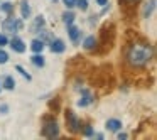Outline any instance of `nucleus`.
Returning a JSON list of instances; mask_svg holds the SVG:
<instances>
[{"instance_id":"nucleus-1","label":"nucleus","mask_w":157,"mask_h":140,"mask_svg":"<svg viewBox=\"0 0 157 140\" xmlns=\"http://www.w3.org/2000/svg\"><path fill=\"white\" fill-rule=\"evenodd\" d=\"M152 54H154V49L150 42L142 41V39H139V41L135 39V41L130 42L125 59L132 68H144L152 59Z\"/></svg>"},{"instance_id":"nucleus-2","label":"nucleus","mask_w":157,"mask_h":140,"mask_svg":"<svg viewBox=\"0 0 157 140\" xmlns=\"http://www.w3.org/2000/svg\"><path fill=\"white\" fill-rule=\"evenodd\" d=\"M113 42H115V24L106 22V24H103L101 31H100V42L98 44L101 47L98 49V52L103 54V52L110 51L113 47Z\"/></svg>"},{"instance_id":"nucleus-3","label":"nucleus","mask_w":157,"mask_h":140,"mask_svg":"<svg viewBox=\"0 0 157 140\" xmlns=\"http://www.w3.org/2000/svg\"><path fill=\"white\" fill-rule=\"evenodd\" d=\"M42 135L48 137V138H56V137H59V127H58V123H56L54 116H46L44 118Z\"/></svg>"},{"instance_id":"nucleus-4","label":"nucleus","mask_w":157,"mask_h":140,"mask_svg":"<svg viewBox=\"0 0 157 140\" xmlns=\"http://www.w3.org/2000/svg\"><path fill=\"white\" fill-rule=\"evenodd\" d=\"M66 125H68V130L71 133H78L81 130V122L79 118L75 115L73 110H66Z\"/></svg>"},{"instance_id":"nucleus-5","label":"nucleus","mask_w":157,"mask_h":140,"mask_svg":"<svg viewBox=\"0 0 157 140\" xmlns=\"http://www.w3.org/2000/svg\"><path fill=\"white\" fill-rule=\"evenodd\" d=\"M2 29L5 32H19L22 29V21L21 19H15V17H9L2 22Z\"/></svg>"},{"instance_id":"nucleus-6","label":"nucleus","mask_w":157,"mask_h":140,"mask_svg":"<svg viewBox=\"0 0 157 140\" xmlns=\"http://www.w3.org/2000/svg\"><path fill=\"white\" fill-rule=\"evenodd\" d=\"M155 2L157 0H147L145 4H144V9H142V17L144 19H149L152 15L154 9H155Z\"/></svg>"},{"instance_id":"nucleus-7","label":"nucleus","mask_w":157,"mask_h":140,"mask_svg":"<svg viewBox=\"0 0 157 140\" xmlns=\"http://www.w3.org/2000/svg\"><path fill=\"white\" fill-rule=\"evenodd\" d=\"M46 25V19L42 17V15H37V17L34 19V22L31 24V32H34V34H37L39 31H41L42 27Z\"/></svg>"},{"instance_id":"nucleus-8","label":"nucleus","mask_w":157,"mask_h":140,"mask_svg":"<svg viewBox=\"0 0 157 140\" xmlns=\"http://www.w3.org/2000/svg\"><path fill=\"white\" fill-rule=\"evenodd\" d=\"M10 47L14 49L15 52H24V51H25V44H24V41H22L21 37H17V36H14V37H12V41H10Z\"/></svg>"},{"instance_id":"nucleus-9","label":"nucleus","mask_w":157,"mask_h":140,"mask_svg":"<svg viewBox=\"0 0 157 140\" xmlns=\"http://www.w3.org/2000/svg\"><path fill=\"white\" fill-rule=\"evenodd\" d=\"M64 49H66V46H64V42H63L61 39H52V41H51V51H52V52H56V54H61Z\"/></svg>"},{"instance_id":"nucleus-10","label":"nucleus","mask_w":157,"mask_h":140,"mask_svg":"<svg viewBox=\"0 0 157 140\" xmlns=\"http://www.w3.org/2000/svg\"><path fill=\"white\" fill-rule=\"evenodd\" d=\"M83 47L88 49V51H93V49L98 47V39H95V36H88L83 42Z\"/></svg>"},{"instance_id":"nucleus-11","label":"nucleus","mask_w":157,"mask_h":140,"mask_svg":"<svg viewBox=\"0 0 157 140\" xmlns=\"http://www.w3.org/2000/svg\"><path fill=\"white\" fill-rule=\"evenodd\" d=\"M93 101V96L90 95L88 89H81V100L78 101V106H86Z\"/></svg>"},{"instance_id":"nucleus-12","label":"nucleus","mask_w":157,"mask_h":140,"mask_svg":"<svg viewBox=\"0 0 157 140\" xmlns=\"http://www.w3.org/2000/svg\"><path fill=\"white\" fill-rule=\"evenodd\" d=\"M106 128L110 130V132H118L120 128H122V122L117 118H110L106 120Z\"/></svg>"},{"instance_id":"nucleus-13","label":"nucleus","mask_w":157,"mask_h":140,"mask_svg":"<svg viewBox=\"0 0 157 140\" xmlns=\"http://www.w3.org/2000/svg\"><path fill=\"white\" fill-rule=\"evenodd\" d=\"M68 34H69V37H71L73 42H78V39H79V36H81V32H79L78 27H75L73 24H69V25H68Z\"/></svg>"},{"instance_id":"nucleus-14","label":"nucleus","mask_w":157,"mask_h":140,"mask_svg":"<svg viewBox=\"0 0 157 140\" xmlns=\"http://www.w3.org/2000/svg\"><path fill=\"white\" fill-rule=\"evenodd\" d=\"M44 59H46V58L41 54V52H36V56H32L31 61H32V64H34V66H37V68H42V66L46 64Z\"/></svg>"},{"instance_id":"nucleus-15","label":"nucleus","mask_w":157,"mask_h":140,"mask_svg":"<svg viewBox=\"0 0 157 140\" xmlns=\"http://www.w3.org/2000/svg\"><path fill=\"white\" fill-rule=\"evenodd\" d=\"M21 14H22V19H29V17H31V14H32L31 7H29V4L25 2V0H22V2H21Z\"/></svg>"},{"instance_id":"nucleus-16","label":"nucleus","mask_w":157,"mask_h":140,"mask_svg":"<svg viewBox=\"0 0 157 140\" xmlns=\"http://www.w3.org/2000/svg\"><path fill=\"white\" fill-rule=\"evenodd\" d=\"M37 34H39V39H41L42 42H51L52 39H54V37H52V34H51V32H49V31H46L44 27H42L41 31L37 32Z\"/></svg>"},{"instance_id":"nucleus-17","label":"nucleus","mask_w":157,"mask_h":140,"mask_svg":"<svg viewBox=\"0 0 157 140\" xmlns=\"http://www.w3.org/2000/svg\"><path fill=\"white\" fill-rule=\"evenodd\" d=\"M31 49L34 52H42V49H44V42H42L41 39H34V41L31 42Z\"/></svg>"},{"instance_id":"nucleus-18","label":"nucleus","mask_w":157,"mask_h":140,"mask_svg":"<svg viewBox=\"0 0 157 140\" xmlns=\"http://www.w3.org/2000/svg\"><path fill=\"white\" fill-rule=\"evenodd\" d=\"M4 86L5 89H9V91H12V89L15 88V81H14V78H12V76H5L4 78Z\"/></svg>"},{"instance_id":"nucleus-19","label":"nucleus","mask_w":157,"mask_h":140,"mask_svg":"<svg viewBox=\"0 0 157 140\" xmlns=\"http://www.w3.org/2000/svg\"><path fill=\"white\" fill-rule=\"evenodd\" d=\"M63 21H64V24H66V25L73 24V21H75V14H73L71 10L64 12V14H63Z\"/></svg>"},{"instance_id":"nucleus-20","label":"nucleus","mask_w":157,"mask_h":140,"mask_svg":"<svg viewBox=\"0 0 157 140\" xmlns=\"http://www.w3.org/2000/svg\"><path fill=\"white\" fill-rule=\"evenodd\" d=\"M0 10L5 12V14H12V12H14V5H12L10 2H5V4L0 5Z\"/></svg>"},{"instance_id":"nucleus-21","label":"nucleus","mask_w":157,"mask_h":140,"mask_svg":"<svg viewBox=\"0 0 157 140\" xmlns=\"http://www.w3.org/2000/svg\"><path fill=\"white\" fill-rule=\"evenodd\" d=\"M15 71H17V73H21V74H22V78H25L27 81H31V79H32V76L29 74V73L25 71L24 68H22V66H19V64H17V66H15Z\"/></svg>"},{"instance_id":"nucleus-22","label":"nucleus","mask_w":157,"mask_h":140,"mask_svg":"<svg viewBox=\"0 0 157 140\" xmlns=\"http://www.w3.org/2000/svg\"><path fill=\"white\" fill-rule=\"evenodd\" d=\"M49 108L54 110V115H56V112L59 110V98H52L51 101H49Z\"/></svg>"},{"instance_id":"nucleus-23","label":"nucleus","mask_w":157,"mask_h":140,"mask_svg":"<svg viewBox=\"0 0 157 140\" xmlns=\"http://www.w3.org/2000/svg\"><path fill=\"white\" fill-rule=\"evenodd\" d=\"M76 7L85 12V10H88V2L86 0H76Z\"/></svg>"},{"instance_id":"nucleus-24","label":"nucleus","mask_w":157,"mask_h":140,"mask_svg":"<svg viewBox=\"0 0 157 140\" xmlns=\"http://www.w3.org/2000/svg\"><path fill=\"white\" fill-rule=\"evenodd\" d=\"M9 61V54L4 51V49H0V64H5Z\"/></svg>"},{"instance_id":"nucleus-25","label":"nucleus","mask_w":157,"mask_h":140,"mask_svg":"<svg viewBox=\"0 0 157 140\" xmlns=\"http://www.w3.org/2000/svg\"><path fill=\"white\" fill-rule=\"evenodd\" d=\"M83 135H85V137H91L93 135V128L90 125H86L85 128H83Z\"/></svg>"},{"instance_id":"nucleus-26","label":"nucleus","mask_w":157,"mask_h":140,"mask_svg":"<svg viewBox=\"0 0 157 140\" xmlns=\"http://www.w3.org/2000/svg\"><path fill=\"white\" fill-rule=\"evenodd\" d=\"M64 2V5L68 9H73V7H76V0H63Z\"/></svg>"},{"instance_id":"nucleus-27","label":"nucleus","mask_w":157,"mask_h":140,"mask_svg":"<svg viewBox=\"0 0 157 140\" xmlns=\"http://www.w3.org/2000/svg\"><path fill=\"white\" fill-rule=\"evenodd\" d=\"M120 2H122V4H123V7H128V5L135 4L137 0H120Z\"/></svg>"},{"instance_id":"nucleus-28","label":"nucleus","mask_w":157,"mask_h":140,"mask_svg":"<svg viewBox=\"0 0 157 140\" xmlns=\"http://www.w3.org/2000/svg\"><path fill=\"white\" fill-rule=\"evenodd\" d=\"M7 37H5V36L4 34H0V47H2V46H5V44H7Z\"/></svg>"},{"instance_id":"nucleus-29","label":"nucleus","mask_w":157,"mask_h":140,"mask_svg":"<svg viewBox=\"0 0 157 140\" xmlns=\"http://www.w3.org/2000/svg\"><path fill=\"white\" fill-rule=\"evenodd\" d=\"M7 112H9V106L7 105H0V113H2V115H5Z\"/></svg>"},{"instance_id":"nucleus-30","label":"nucleus","mask_w":157,"mask_h":140,"mask_svg":"<svg viewBox=\"0 0 157 140\" xmlns=\"http://www.w3.org/2000/svg\"><path fill=\"white\" fill-rule=\"evenodd\" d=\"M98 5H108V0H96Z\"/></svg>"},{"instance_id":"nucleus-31","label":"nucleus","mask_w":157,"mask_h":140,"mask_svg":"<svg viewBox=\"0 0 157 140\" xmlns=\"http://www.w3.org/2000/svg\"><path fill=\"white\" fill-rule=\"evenodd\" d=\"M127 138V133H120L118 135V140H125Z\"/></svg>"},{"instance_id":"nucleus-32","label":"nucleus","mask_w":157,"mask_h":140,"mask_svg":"<svg viewBox=\"0 0 157 140\" xmlns=\"http://www.w3.org/2000/svg\"><path fill=\"white\" fill-rule=\"evenodd\" d=\"M0 89H2V88H0Z\"/></svg>"}]
</instances>
